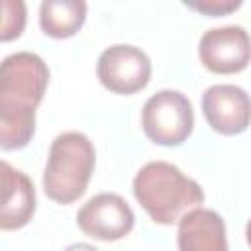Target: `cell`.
Masks as SVG:
<instances>
[{
	"mask_svg": "<svg viewBox=\"0 0 251 251\" xmlns=\"http://www.w3.org/2000/svg\"><path fill=\"white\" fill-rule=\"evenodd\" d=\"M49 82L45 61L29 51H18L2 61L0 69V147H25L35 131V108Z\"/></svg>",
	"mask_w": 251,
	"mask_h": 251,
	"instance_id": "obj_1",
	"label": "cell"
},
{
	"mask_svg": "<svg viewBox=\"0 0 251 251\" xmlns=\"http://www.w3.org/2000/svg\"><path fill=\"white\" fill-rule=\"evenodd\" d=\"M133 196L155 224L171 226L204 202L200 184L167 161H151L133 176Z\"/></svg>",
	"mask_w": 251,
	"mask_h": 251,
	"instance_id": "obj_2",
	"label": "cell"
},
{
	"mask_svg": "<svg viewBox=\"0 0 251 251\" xmlns=\"http://www.w3.org/2000/svg\"><path fill=\"white\" fill-rule=\"evenodd\" d=\"M96 153L92 141L80 131L59 133L51 147L43 171V190L57 204L78 200L94 173Z\"/></svg>",
	"mask_w": 251,
	"mask_h": 251,
	"instance_id": "obj_3",
	"label": "cell"
},
{
	"mask_svg": "<svg viewBox=\"0 0 251 251\" xmlns=\"http://www.w3.org/2000/svg\"><path fill=\"white\" fill-rule=\"evenodd\" d=\"M141 127L157 145H180L194 127V112L190 100L178 90L155 92L141 110Z\"/></svg>",
	"mask_w": 251,
	"mask_h": 251,
	"instance_id": "obj_4",
	"label": "cell"
},
{
	"mask_svg": "<svg viewBox=\"0 0 251 251\" xmlns=\"http://www.w3.org/2000/svg\"><path fill=\"white\" fill-rule=\"evenodd\" d=\"M96 75L106 90L127 96L147 86L151 78V61L143 49L116 43L100 53Z\"/></svg>",
	"mask_w": 251,
	"mask_h": 251,
	"instance_id": "obj_5",
	"label": "cell"
},
{
	"mask_svg": "<svg viewBox=\"0 0 251 251\" xmlns=\"http://www.w3.org/2000/svg\"><path fill=\"white\" fill-rule=\"evenodd\" d=\"M202 65L216 75H233L251 63V35L241 25L212 27L198 41Z\"/></svg>",
	"mask_w": 251,
	"mask_h": 251,
	"instance_id": "obj_6",
	"label": "cell"
},
{
	"mask_svg": "<svg viewBox=\"0 0 251 251\" xmlns=\"http://www.w3.org/2000/svg\"><path fill=\"white\" fill-rule=\"evenodd\" d=\"M76 224L88 237L100 241H118L131 231L135 216L120 194L102 192L92 196L78 210Z\"/></svg>",
	"mask_w": 251,
	"mask_h": 251,
	"instance_id": "obj_7",
	"label": "cell"
},
{
	"mask_svg": "<svg viewBox=\"0 0 251 251\" xmlns=\"http://www.w3.org/2000/svg\"><path fill=\"white\" fill-rule=\"evenodd\" d=\"M202 114L222 135H235L251 124V96L235 84H214L202 94Z\"/></svg>",
	"mask_w": 251,
	"mask_h": 251,
	"instance_id": "obj_8",
	"label": "cell"
},
{
	"mask_svg": "<svg viewBox=\"0 0 251 251\" xmlns=\"http://www.w3.org/2000/svg\"><path fill=\"white\" fill-rule=\"evenodd\" d=\"M178 251H227L224 218L208 208H194L178 220Z\"/></svg>",
	"mask_w": 251,
	"mask_h": 251,
	"instance_id": "obj_9",
	"label": "cell"
},
{
	"mask_svg": "<svg viewBox=\"0 0 251 251\" xmlns=\"http://www.w3.org/2000/svg\"><path fill=\"white\" fill-rule=\"evenodd\" d=\"M2 208H0V227L20 229L24 227L35 212V188L29 176L14 169L8 161H2Z\"/></svg>",
	"mask_w": 251,
	"mask_h": 251,
	"instance_id": "obj_10",
	"label": "cell"
},
{
	"mask_svg": "<svg viewBox=\"0 0 251 251\" xmlns=\"http://www.w3.org/2000/svg\"><path fill=\"white\" fill-rule=\"evenodd\" d=\"M86 18L82 0H43L39 6V25L45 35L65 39L75 35Z\"/></svg>",
	"mask_w": 251,
	"mask_h": 251,
	"instance_id": "obj_11",
	"label": "cell"
},
{
	"mask_svg": "<svg viewBox=\"0 0 251 251\" xmlns=\"http://www.w3.org/2000/svg\"><path fill=\"white\" fill-rule=\"evenodd\" d=\"M2 33L0 39L2 41H10L14 37H18L25 25V4L22 0H4L2 2Z\"/></svg>",
	"mask_w": 251,
	"mask_h": 251,
	"instance_id": "obj_12",
	"label": "cell"
},
{
	"mask_svg": "<svg viewBox=\"0 0 251 251\" xmlns=\"http://www.w3.org/2000/svg\"><path fill=\"white\" fill-rule=\"evenodd\" d=\"M184 6H188L190 10H196L200 14H208V16H226L233 10H237L241 6V0H186Z\"/></svg>",
	"mask_w": 251,
	"mask_h": 251,
	"instance_id": "obj_13",
	"label": "cell"
},
{
	"mask_svg": "<svg viewBox=\"0 0 251 251\" xmlns=\"http://www.w3.org/2000/svg\"><path fill=\"white\" fill-rule=\"evenodd\" d=\"M63 251H98V249L94 245H90V243H73V245L65 247Z\"/></svg>",
	"mask_w": 251,
	"mask_h": 251,
	"instance_id": "obj_14",
	"label": "cell"
},
{
	"mask_svg": "<svg viewBox=\"0 0 251 251\" xmlns=\"http://www.w3.org/2000/svg\"><path fill=\"white\" fill-rule=\"evenodd\" d=\"M245 235H247V243H249V247H251V220L247 222V227H245Z\"/></svg>",
	"mask_w": 251,
	"mask_h": 251,
	"instance_id": "obj_15",
	"label": "cell"
}]
</instances>
